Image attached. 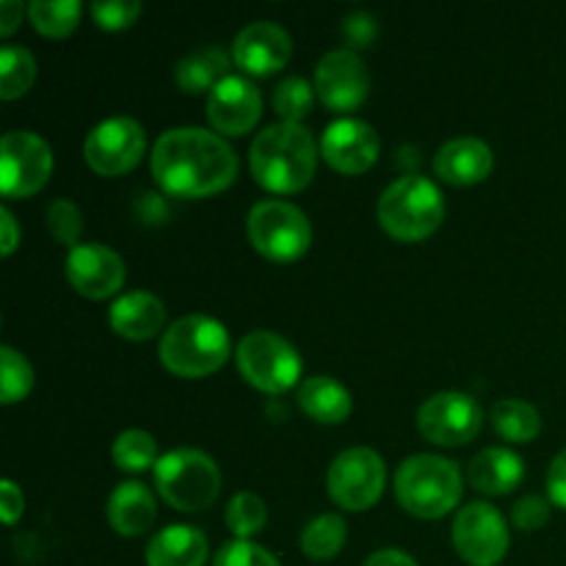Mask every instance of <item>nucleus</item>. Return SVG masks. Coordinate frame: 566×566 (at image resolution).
I'll return each mask as SVG.
<instances>
[{"instance_id":"25","label":"nucleus","mask_w":566,"mask_h":566,"mask_svg":"<svg viewBox=\"0 0 566 566\" xmlns=\"http://www.w3.org/2000/svg\"><path fill=\"white\" fill-rule=\"evenodd\" d=\"M227 66H230V55L227 50L216 48H199L193 53H188L186 59L177 61L175 66V81L177 86L186 88L188 94H199V92H213L219 86V81L227 77Z\"/></svg>"},{"instance_id":"7","label":"nucleus","mask_w":566,"mask_h":566,"mask_svg":"<svg viewBox=\"0 0 566 566\" xmlns=\"http://www.w3.org/2000/svg\"><path fill=\"white\" fill-rule=\"evenodd\" d=\"M249 241L263 258L276 263L298 260L313 243V227L296 205L285 199H263L249 210Z\"/></svg>"},{"instance_id":"18","label":"nucleus","mask_w":566,"mask_h":566,"mask_svg":"<svg viewBox=\"0 0 566 566\" xmlns=\"http://www.w3.org/2000/svg\"><path fill=\"white\" fill-rule=\"evenodd\" d=\"M291 33L271 20L249 22L232 42V61L249 75H271L291 59Z\"/></svg>"},{"instance_id":"34","label":"nucleus","mask_w":566,"mask_h":566,"mask_svg":"<svg viewBox=\"0 0 566 566\" xmlns=\"http://www.w3.org/2000/svg\"><path fill=\"white\" fill-rule=\"evenodd\" d=\"M48 227L53 238L64 247H77L83 232V213L72 199H55L48 208Z\"/></svg>"},{"instance_id":"31","label":"nucleus","mask_w":566,"mask_h":566,"mask_svg":"<svg viewBox=\"0 0 566 566\" xmlns=\"http://www.w3.org/2000/svg\"><path fill=\"white\" fill-rule=\"evenodd\" d=\"M269 520V509H265L263 497L254 492H238L230 503H227V528L238 536V539H249V536L260 534Z\"/></svg>"},{"instance_id":"38","label":"nucleus","mask_w":566,"mask_h":566,"mask_svg":"<svg viewBox=\"0 0 566 566\" xmlns=\"http://www.w3.org/2000/svg\"><path fill=\"white\" fill-rule=\"evenodd\" d=\"M547 495L558 509H566V448L547 468Z\"/></svg>"},{"instance_id":"16","label":"nucleus","mask_w":566,"mask_h":566,"mask_svg":"<svg viewBox=\"0 0 566 566\" xmlns=\"http://www.w3.org/2000/svg\"><path fill=\"white\" fill-rule=\"evenodd\" d=\"M66 280L81 296L108 298L125 285V263L103 243H77L66 254Z\"/></svg>"},{"instance_id":"5","label":"nucleus","mask_w":566,"mask_h":566,"mask_svg":"<svg viewBox=\"0 0 566 566\" xmlns=\"http://www.w3.org/2000/svg\"><path fill=\"white\" fill-rule=\"evenodd\" d=\"M379 224L398 241H423L446 219V197L423 175L398 177L379 199Z\"/></svg>"},{"instance_id":"21","label":"nucleus","mask_w":566,"mask_h":566,"mask_svg":"<svg viewBox=\"0 0 566 566\" xmlns=\"http://www.w3.org/2000/svg\"><path fill=\"white\" fill-rule=\"evenodd\" d=\"M158 517L155 495L142 481H122L108 497V523L122 536H142Z\"/></svg>"},{"instance_id":"14","label":"nucleus","mask_w":566,"mask_h":566,"mask_svg":"<svg viewBox=\"0 0 566 566\" xmlns=\"http://www.w3.org/2000/svg\"><path fill=\"white\" fill-rule=\"evenodd\" d=\"M315 92L332 111L359 108L370 92L368 66L352 48L329 50L315 66Z\"/></svg>"},{"instance_id":"13","label":"nucleus","mask_w":566,"mask_h":566,"mask_svg":"<svg viewBox=\"0 0 566 566\" xmlns=\"http://www.w3.org/2000/svg\"><path fill=\"white\" fill-rule=\"evenodd\" d=\"M484 426V409L464 392H437L418 409V429L429 442L457 448L475 440Z\"/></svg>"},{"instance_id":"1","label":"nucleus","mask_w":566,"mask_h":566,"mask_svg":"<svg viewBox=\"0 0 566 566\" xmlns=\"http://www.w3.org/2000/svg\"><path fill=\"white\" fill-rule=\"evenodd\" d=\"M149 169L171 197L202 199L235 180L238 155L219 133L205 127H171L155 142Z\"/></svg>"},{"instance_id":"26","label":"nucleus","mask_w":566,"mask_h":566,"mask_svg":"<svg viewBox=\"0 0 566 566\" xmlns=\"http://www.w3.org/2000/svg\"><path fill=\"white\" fill-rule=\"evenodd\" d=\"M497 434L509 442H531L542 431L539 409L520 398H503L490 412Z\"/></svg>"},{"instance_id":"24","label":"nucleus","mask_w":566,"mask_h":566,"mask_svg":"<svg viewBox=\"0 0 566 566\" xmlns=\"http://www.w3.org/2000/svg\"><path fill=\"white\" fill-rule=\"evenodd\" d=\"M298 407L304 415L315 420V423L335 426L352 415V392L335 381L332 376H310L302 381L296 396Z\"/></svg>"},{"instance_id":"6","label":"nucleus","mask_w":566,"mask_h":566,"mask_svg":"<svg viewBox=\"0 0 566 566\" xmlns=\"http://www.w3.org/2000/svg\"><path fill=\"white\" fill-rule=\"evenodd\" d=\"M155 486L177 512H205L221 492V470L197 448H177L155 464Z\"/></svg>"},{"instance_id":"10","label":"nucleus","mask_w":566,"mask_h":566,"mask_svg":"<svg viewBox=\"0 0 566 566\" xmlns=\"http://www.w3.org/2000/svg\"><path fill=\"white\" fill-rule=\"evenodd\" d=\"M53 171L48 142L31 130H11L0 142V191L11 199H25L42 191Z\"/></svg>"},{"instance_id":"23","label":"nucleus","mask_w":566,"mask_h":566,"mask_svg":"<svg viewBox=\"0 0 566 566\" xmlns=\"http://www.w3.org/2000/svg\"><path fill=\"white\" fill-rule=\"evenodd\" d=\"M525 475L523 459L509 448H486L479 457L470 462L468 481L473 490L484 492V495H509L517 490L520 481Z\"/></svg>"},{"instance_id":"36","label":"nucleus","mask_w":566,"mask_h":566,"mask_svg":"<svg viewBox=\"0 0 566 566\" xmlns=\"http://www.w3.org/2000/svg\"><path fill=\"white\" fill-rule=\"evenodd\" d=\"M138 14H142L138 0H97V3H92L94 22L105 31H122V28L133 25Z\"/></svg>"},{"instance_id":"32","label":"nucleus","mask_w":566,"mask_h":566,"mask_svg":"<svg viewBox=\"0 0 566 566\" xmlns=\"http://www.w3.org/2000/svg\"><path fill=\"white\" fill-rule=\"evenodd\" d=\"M0 365H3V376H0V401L17 403L31 392L33 387V368L17 348L3 346L0 348Z\"/></svg>"},{"instance_id":"35","label":"nucleus","mask_w":566,"mask_h":566,"mask_svg":"<svg viewBox=\"0 0 566 566\" xmlns=\"http://www.w3.org/2000/svg\"><path fill=\"white\" fill-rule=\"evenodd\" d=\"M213 566H280V562L265 547L254 545L249 539H235L221 545V551L213 558Z\"/></svg>"},{"instance_id":"3","label":"nucleus","mask_w":566,"mask_h":566,"mask_svg":"<svg viewBox=\"0 0 566 566\" xmlns=\"http://www.w3.org/2000/svg\"><path fill=\"white\" fill-rule=\"evenodd\" d=\"M230 357V332L210 315H182L160 337V359L182 379L216 374Z\"/></svg>"},{"instance_id":"19","label":"nucleus","mask_w":566,"mask_h":566,"mask_svg":"<svg viewBox=\"0 0 566 566\" xmlns=\"http://www.w3.org/2000/svg\"><path fill=\"white\" fill-rule=\"evenodd\" d=\"M492 164L495 158L490 144L475 136H459L442 144L434 158V171L451 186H473L490 177Z\"/></svg>"},{"instance_id":"40","label":"nucleus","mask_w":566,"mask_h":566,"mask_svg":"<svg viewBox=\"0 0 566 566\" xmlns=\"http://www.w3.org/2000/svg\"><path fill=\"white\" fill-rule=\"evenodd\" d=\"M343 33H346L348 44L365 48L376 36V22L368 14H352L346 20V25H343Z\"/></svg>"},{"instance_id":"42","label":"nucleus","mask_w":566,"mask_h":566,"mask_svg":"<svg viewBox=\"0 0 566 566\" xmlns=\"http://www.w3.org/2000/svg\"><path fill=\"white\" fill-rule=\"evenodd\" d=\"M22 3L20 0H0V33L9 36L17 31V25L22 22Z\"/></svg>"},{"instance_id":"15","label":"nucleus","mask_w":566,"mask_h":566,"mask_svg":"<svg viewBox=\"0 0 566 566\" xmlns=\"http://www.w3.org/2000/svg\"><path fill=\"white\" fill-rule=\"evenodd\" d=\"M321 155L343 175H363L379 158V136L368 122L343 116L326 125L321 136Z\"/></svg>"},{"instance_id":"20","label":"nucleus","mask_w":566,"mask_h":566,"mask_svg":"<svg viewBox=\"0 0 566 566\" xmlns=\"http://www.w3.org/2000/svg\"><path fill=\"white\" fill-rule=\"evenodd\" d=\"M108 324L125 340H149L166 324V307L155 293L130 291L108 310Z\"/></svg>"},{"instance_id":"30","label":"nucleus","mask_w":566,"mask_h":566,"mask_svg":"<svg viewBox=\"0 0 566 566\" xmlns=\"http://www.w3.org/2000/svg\"><path fill=\"white\" fill-rule=\"evenodd\" d=\"M155 453H158V442H155L153 434L142 429H127L122 431L114 440V448H111V457L127 473H142L149 464L155 462Z\"/></svg>"},{"instance_id":"28","label":"nucleus","mask_w":566,"mask_h":566,"mask_svg":"<svg viewBox=\"0 0 566 566\" xmlns=\"http://www.w3.org/2000/svg\"><path fill=\"white\" fill-rule=\"evenodd\" d=\"M36 81V59L22 44H3L0 50V97L17 99Z\"/></svg>"},{"instance_id":"2","label":"nucleus","mask_w":566,"mask_h":566,"mask_svg":"<svg viewBox=\"0 0 566 566\" xmlns=\"http://www.w3.org/2000/svg\"><path fill=\"white\" fill-rule=\"evenodd\" d=\"M318 164V144L302 122L269 125L249 149L254 180L276 193H296L313 180Z\"/></svg>"},{"instance_id":"11","label":"nucleus","mask_w":566,"mask_h":566,"mask_svg":"<svg viewBox=\"0 0 566 566\" xmlns=\"http://www.w3.org/2000/svg\"><path fill=\"white\" fill-rule=\"evenodd\" d=\"M506 517L492 503L475 501L453 520V547L470 566H495L509 553Z\"/></svg>"},{"instance_id":"8","label":"nucleus","mask_w":566,"mask_h":566,"mask_svg":"<svg viewBox=\"0 0 566 566\" xmlns=\"http://www.w3.org/2000/svg\"><path fill=\"white\" fill-rule=\"evenodd\" d=\"M238 370L249 385L263 392H285L302 376V357L296 348L276 332L254 329L238 343L235 348Z\"/></svg>"},{"instance_id":"22","label":"nucleus","mask_w":566,"mask_h":566,"mask_svg":"<svg viewBox=\"0 0 566 566\" xmlns=\"http://www.w3.org/2000/svg\"><path fill=\"white\" fill-rule=\"evenodd\" d=\"M208 539L193 525H169L147 545V566H205Z\"/></svg>"},{"instance_id":"17","label":"nucleus","mask_w":566,"mask_h":566,"mask_svg":"<svg viewBox=\"0 0 566 566\" xmlns=\"http://www.w3.org/2000/svg\"><path fill=\"white\" fill-rule=\"evenodd\" d=\"M263 114V94L249 77L227 75L208 97L210 125L227 136H243Z\"/></svg>"},{"instance_id":"9","label":"nucleus","mask_w":566,"mask_h":566,"mask_svg":"<svg viewBox=\"0 0 566 566\" xmlns=\"http://www.w3.org/2000/svg\"><path fill=\"white\" fill-rule=\"evenodd\" d=\"M385 481V459L374 448H348L329 464L326 490L337 506L348 512H365L381 497Z\"/></svg>"},{"instance_id":"43","label":"nucleus","mask_w":566,"mask_h":566,"mask_svg":"<svg viewBox=\"0 0 566 566\" xmlns=\"http://www.w3.org/2000/svg\"><path fill=\"white\" fill-rule=\"evenodd\" d=\"M0 227H3V254H11L17 249V243H20V227H17V219L11 216V210L0 208Z\"/></svg>"},{"instance_id":"33","label":"nucleus","mask_w":566,"mask_h":566,"mask_svg":"<svg viewBox=\"0 0 566 566\" xmlns=\"http://www.w3.org/2000/svg\"><path fill=\"white\" fill-rule=\"evenodd\" d=\"M313 92L315 86H310L304 77H285L274 88V111L282 116V122H302L313 111Z\"/></svg>"},{"instance_id":"29","label":"nucleus","mask_w":566,"mask_h":566,"mask_svg":"<svg viewBox=\"0 0 566 566\" xmlns=\"http://www.w3.org/2000/svg\"><path fill=\"white\" fill-rule=\"evenodd\" d=\"M81 11L83 6L77 0H33L28 6V14H31L36 31L53 39L75 31V25L81 22Z\"/></svg>"},{"instance_id":"37","label":"nucleus","mask_w":566,"mask_h":566,"mask_svg":"<svg viewBox=\"0 0 566 566\" xmlns=\"http://www.w3.org/2000/svg\"><path fill=\"white\" fill-rule=\"evenodd\" d=\"M551 520V501L542 495H525L514 503L512 523L520 531H539Z\"/></svg>"},{"instance_id":"39","label":"nucleus","mask_w":566,"mask_h":566,"mask_svg":"<svg viewBox=\"0 0 566 566\" xmlns=\"http://www.w3.org/2000/svg\"><path fill=\"white\" fill-rule=\"evenodd\" d=\"M25 509V497H22V490L14 484V481H3L0 484V514H3L6 523H17Z\"/></svg>"},{"instance_id":"41","label":"nucleus","mask_w":566,"mask_h":566,"mask_svg":"<svg viewBox=\"0 0 566 566\" xmlns=\"http://www.w3.org/2000/svg\"><path fill=\"white\" fill-rule=\"evenodd\" d=\"M363 566H418L409 553L396 551V547H387V551H376L374 556H368V562Z\"/></svg>"},{"instance_id":"27","label":"nucleus","mask_w":566,"mask_h":566,"mask_svg":"<svg viewBox=\"0 0 566 566\" xmlns=\"http://www.w3.org/2000/svg\"><path fill=\"white\" fill-rule=\"evenodd\" d=\"M346 520L340 514H321L302 531V551L313 562L335 558L346 545Z\"/></svg>"},{"instance_id":"12","label":"nucleus","mask_w":566,"mask_h":566,"mask_svg":"<svg viewBox=\"0 0 566 566\" xmlns=\"http://www.w3.org/2000/svg\"><path fill=\"white\" fill-rule=\"evenodd\" d=\"M147 153V133L133 116L103 119L83 144V158L97 175L119 177L130 171Z\"/></svg>"},{"instance_id":"4","label":"nucleus","mask_w":566,"mask_h":566,"mask_svg":"<svg viewBox=\"0 0 566 566\" xmlns=\"http://www.w3.org/2000/svg\"><path fill=\"white\" fill-rule=\"evenodd\" d=\"M462 470L434 453L409 457L396 473V497L409 514L423 520L446 517L462 501Z\"/></svg>"}]
</instances>
